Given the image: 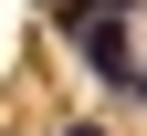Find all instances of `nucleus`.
Wrapping results in <instances>:
<instances>
[{"label": "nucleus", "mask_w": 147, "mask_h": 136, "mask_svg": "<svg viewBox=\"0 0 147 136\" xmlns=\"http://www.w3.org/2000/svg\"><path fill=\"white\" fill-rule=\"evenodd\" d=\"M63 136H95V126H63Z\"/></svg>", "instance_id": "obj_1"}, {"label": "nucleus", "mask_w": 147, "mask_h": 136, "mask_svg": "<svg viewBox=\"0 0 147 136\" xmlns=\"http://www.w3.org/2000/svg\"><path fill=\"white\" fill-rule=\"evenodd\" d=\"M137 105H147V73H137Z\"/></svg>", "instance_id": "obj_2"}]
</instances>
